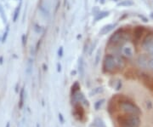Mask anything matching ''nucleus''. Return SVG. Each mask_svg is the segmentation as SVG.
Returning a JSON list of instances; mask_svg holds the SVG:
<instances>
[{
    "mask_svg": "<svg viewBox=\"0 0 153 127\" xmlns=\"http://www.w3.org/2000/svg\"><path fill=\"white\" fill-rule=\"evenodd\" d=\"M124 66V61L120 55H111L108 54L105 56L103 61V68L105 72H113L117 69Z\"/></svg>",
    "mask_w": 153,
    "mask_h": 127,
    "instance_id": "obj_1",
    "label": "nucleus"
},
{
    "mask_svg": "<svg viewBox=\"0 0 153 127\" xmlns=\"http://www.w3.org/2000/svg\"><path fill=\"white\" fill-rule=\"evenodd\" d=\"M126 40V34L122 30L115 32L108 40V46L111 48H120L122 47Z\"/></svg>",
    "mask_w": 153,
    "mask_h": 127,
    "instance_id": "obj_2",
    "label": "nucleus"
},
{
    "mask_svg": "<svg viewBox=\"0 0 153 127\" xmlns=\"http://www.w3.org/2000/svg\"><path fill=\"white\" fill-rule=\"evenodd\" d=\"M117 122L120 127H139L140 123L137 115L134 114L119 117L117 119Z\"/></svg>",
    "mask_w": 153,
    "mask_h": 127,
    "instance_id": "obj_3",
    "label": "nucleus"
},
{
    "mask_svg": "<svg viewBox=\"0 0 153 127\" xmlns=\"http://www.w3.org/2000/svg\"><path fill=\"white\" fill-rule=\"evenodd\" d=\"M121 108L122 110L124 111L125 113L128 114H134V115H139L140 114V111L139 109V108H137L136 106L134 105L133 103L129 102H123L121 103Z\"/></svg>",
    "mask_w": 153,
    "mask_h": 127,
    "instance_id": "obj_4",
    "label": "nucleus"
},
{
    "mask_svg": "<svg viewBox=\"0 0 153 127\" xmlns=\"http://www.w3.org/2000/svg\"><path fill=\"white\" fill-rule=\"evenodd\" d=\"M121 54L128 59H131L134 56V50L130 45L123 44L122 47H120V55Z\"/></svg>",
    "mask_w": 153,
    "mask_h": 127,
    "instance_id": "obj_5",
    "label": "nucleus"
},
{
    "mask_svg": "<svg viewBox=\"0 0 153 127\" xmlns=\"http://www.w3.org/2000/svg\"><path fill=\"white\" fill-rule=\"evenodd\" d=\"M74 115L79 120H82V119L84 116V110L79 102L74 104Z\"/></svg>",
    "mask_w": 153,
    "mask_h": 127,
    "instance_id": "obj_6",
    "label": "nucleus"
},
{
    "mask_svg": "<svg viewBox=\"0 0 153 127\" xmlns=\"http://www.w3.org/2000/svg\"><path fill=\"white\" fill-rule=\"evenodd\" d=\"M137 62H138L139 66H140V67H142V68H146L149 66V61H148L147 58L146 56H144V55L139 56V58L137 60Z\"/></svg>",
    "mask_w": 153,
    "mask_h": 127,
    "instance_id": "obj_7",
    "label": "nucleus"
},
{
    "mask_svg": "<svg viewBox=\"0 0 153 127\" xmlns=\"http://www.w3.org/2000/svg\"><path fill=\"white\" fill-rule=\"evenodd\" d=\"M114 28V24H108V25H105V26H104L103 28H101V30L100 31V35H105V34L109 33Z\"/></svg>",
    "mask_w": 153,
    "mask_h": 127,
    "instance_id": "obj_8",
    "label": "nucleus"
},
{
    "mask_svg": "<svg viewBox=\"0 0 153 127\" xmlns=\"http://www.w3.org/2000/svg\"><path fill=\"white\" fill-rule=\"evenodd\" d=\"M109 16V11H99L96 14V16L94 17V21L95 22H99L102 19H104L106 16Z\"/></svg>",
    "mask_w": 153,
    "mask_h": 127,
    "instance_id": "obj_9",
    "label": "nucleus"
},
{
    "mask_svg": "<svg viewBox=\"0 0 153 127\" xmlns=\"http://www.w3.org/2000/svg\"><path fill=\"white\" fill-rule=\"evenodd\" d=\"M78 72H79V75L81 77H83V74H84V61L82 57L79 58V61H78Z\"/></svg>",
    "mask_w": 153,
    "mask_h": 127,
    "instance_id": "obj_10",
    "label": "nucleus"
},
{
    "mask_svg": "<svg viewBox=\"0 0 153 127\" xmlns=\"http://www.w3.org/2000/svg\"><path fill=\"white\" fill-rule=\"evenodd\" d=\"M143 33H144V27H137L134 30V37L136 38L137 40H140L141 38Z\"/></svg>",
    "mask_w": 153,
    "mask_h": 127,
    "instance_id": "obj_11",
    "label": "nucleus"
},
{
    "mask_svg": "<svg viewBox=\"0 0 153 127\" xmlns=\"http://www.w3.org/2000/svg\"><path fill=\"white\" fill-rule=\"evenodd\" d=\"M118 6H124V7H128V6H131L133 5V3H132L130 0H124V1H123V2H121L119 3Z\"/></svg>",
    "mask_w": 153,
    "mask_h": 127,
    "instance_id": "obj_12",
    "label": "nucleus"
},
{
    "mask_svg": "<svg viewBox=\"0 0 153 127\" xmlns=\"http://www.w3.org/2000/svg\"><path fill=\"white\" fill-rule=\"evenodd\" d=\"M94 125H95L96 127H105V124L100 119H96L95 121H94Z\"/></svg>",
    "mask_w": 153,
    "mask_h": 127,
    "instance_id": "obj_13",
    "label": "nucleus"
},
{
    "mask_svg": "<svg viewBox=\"0 0 153 127\" xmlns=\"http://www.w3.org/2000/svg\"><path fill=\"white\" fill-rule=\"evenodd\" d=\"M79 89H80V86H79V84L77 82L74 84L73 85H72V87H71V91H72V94L73 93H76L77 91H79Z\"/></svg>",
    "mask_w": 153,
    "mask_h": 127,
    "instance_id": "obj_14",
    "label": "nucleus"
},
{
    "mask_svg": "<svg viewBox=\"0 0 153 127\" xmlns=\"http://www.w3.org/2000/svg\"><path fill=\"white\" fill-rule=\"evenodd\" d=\"M103 102H104V100H101V101H98L97 102H95V104H94V107H95L96 110H99V109L100 108L101 105L103 104Z\"/></svg>",
    "mask_w": 153,
    "mask_h": 127,
    "instance_id": "obj_15",
    "label": "nucleus"
},
{
    "mask_svg": "<svg viewBox=\"0 0 153 127\" xmlns=\"http://www.w3.org/2000/svg\"><path fill=\"white\" fill-rule=\"evenodd\" d=\"M63 54H64V49H63L62 46H60V48H59V50H58V56L59 57H62Z\"/></svg>",
    "mask_w": 153,
    "mask_h": 127,
    "instance_id": "obj_16",
    "label": "nucleus"
},
{
    "mask_svg": "<svg viewBox=\"0 0 153 127\" xmlns=\"http://www.w3.org/2000/svg\"><path fill=\"white\" fill-rule=\"evenodd\" d=\"M19 12H20V7H18L16 10L15 16H14V22H16L17 18H18V16H19Z\"/></svg>",
    "mask_w": 153,
    "mask_h": 127,
    "instance_id": "obj_17",
    "label": "nucleus"
},
{
    "mask_svg": "<svg viewBox=\"0 0 153 127\" xmlns=\"http://www.w3.org/2000/svg\"><path fill=\"white\" fill-rule=\"evenodd\" d=\"M100 51L99 50L98 53H97V55H96V59H95V64H96V65L98 64L99 60H100Z\"/></svg>",
    "mask_w": 153,
    "mask_h": 127,
    "instance_id": "obj_18",
    "label": "nucleus"
},
{
    "mask_svg": "<svg viewBox=\"0 0 153 127\" xmlns=\"http://www.w3.org/2000/svg\"><path fill=\"white\" fill-rule=\"evenodd\" d=\"M149 66H150V67H151V68L153 70V58L149 61Z\"/></svg>",
    "mask_w": 153,
    "mask_h": 127,
    "instance_id": "obj_19",
    "label": "nucleus"
},
{
    "mask_svg": "<svg viewBox=\"0 0 153 127\" xmlns=\"http://www.w3.org/2000/svg\"><path fill=\"white\" fill-rule=\"evenodd\" d=\"M57 66H58V69H57L58 72H60V71H61V66H60V64L58 63V64H57Z\"/></svg>",
    "mask_w": 153,
    "mask_h": 127,
    "instance_id": "obj_20",
    "label": "nucleus"
},
{
    "mask_svg": "<svg viewBox=\"0 0 153 127\" xmlns=\"http://www.w3.org/2000/svg\"><path fill=\"white\" fill-rule=\"evenodd\" d=\"M59 119H60V120H61V123H63L64 122V120H63V117L61 114H59Z\"/></svg>",
    "mask_w": 153,
    "mask_h": 127,
    "instance_id": "obj_21",
    "label": "nucleus"
}]
</instances>
